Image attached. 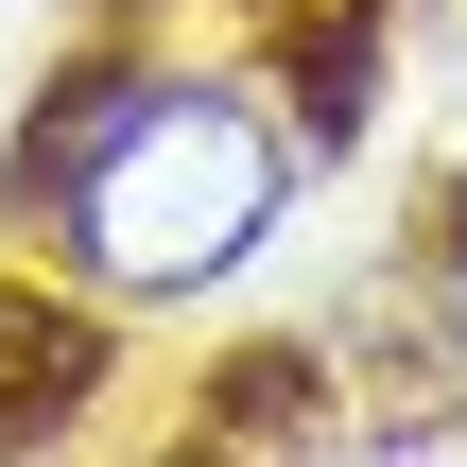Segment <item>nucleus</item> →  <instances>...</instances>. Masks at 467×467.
I'll use <instances>...</instances> for the list:
<instances>
[{
    "label": "nucleus",
    "mask_w": 467,
    "mask_h": 467,
    "mask_svg": "<svg viewBox=\"0 0 467 467\" xmlns=\"http://www.w3.org/2000/svg\"><path fill=\"white\" fill-rule=\"evenodd\" d=\"M295 208V139L225 87H104L52 156V225L104 295H208Z\"/></svg>",
    "instance_id": "f257e3e1"
}]
</instances>
